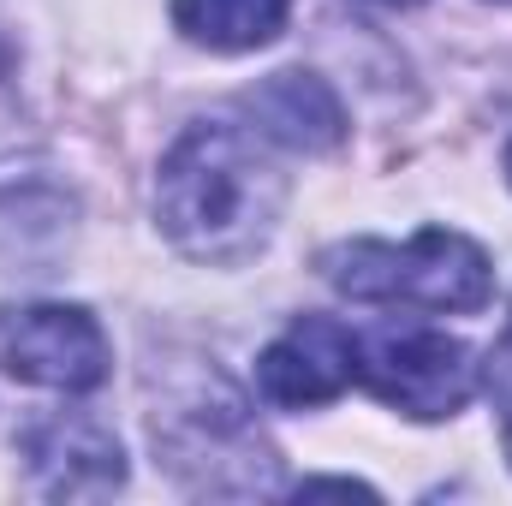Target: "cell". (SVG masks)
I'll use <instances>...</instances> for the list:
<instances>
[{
	"instance_id": "cell-1",
	"label": "cell",
	"mask_w": 512,
	"mask_h": 506,
	"mask_svg": "<svg viewBox=\"0 0 512 506\" xmlns=\"http://www.w3.org/2000/svg\"><path fill=\"white\" fill-rule=\"evenodd\" d=\"M286 203V179L262 149L256 126H203L179 131L155 173V221L197 262H251Z\"/></svg>"
},
{
	"instance_id": "cell-2",
	"label": "cell",
	"mask_w": 512,
	"mask_h": 506,
	"mask_svg": "<svg viewBox=\"0 0 512 506\" xmlns=\"http://www.w3.org/2000/svg\"><path fill=\"white\" fill-rule=\"evenodd\" d=\"M149 435L167 471L197 495H268L274 489V447L262 441L245 393L227 387V376L215 370L197 376L191 387H173Z\"/></svg>"
},
{
	"instance_id": "cell-3",
	"label": "cell",
	"mask_w": 512,
	"mask_h": 506,
	"mask_svg": "<svg viewBox=\"0 0 512 506\" xmlns=\"http://www.w3.org/2000/svg\"><path fill=\"white\" fill-rule=\"evenodd\" d=\"M322 274L334 292L358 304H423V310H483L495 292V268L483 245L465 233L429 227L411 245H382V239H352L322 251Z\"/></svg>"
},
{
	"instance_id": "cell-4",
	"label": "cell",
	"mask_w": 512,
	"mask_h": 506,
	"mask_svg": "<svg viewBox=\"0 0 512 506\" xmlns=\"http://www.w3.org/2000/svg\"><path fill=\"white\" fill-rule=\"evenodd\" d=\"M358 381L376 399H387L393 411H405L417 423H441L471 399L477 364L459 340L429 334V328H405V334L358 340Z\"/></svg>"
},
{
	"instance_id": "cell-5",
	"label": "cell",
	"mask_w": 512,
	"mask_h": 506,
	"mask_svg": "<svg viewBox=\"0 0 512 506\" xmlns=\"http://www.w3.org/2000/svg\"><path fill=\"white\" fill-rule=\"evenodd\" d=\"M0 364L30 387L90 393L108 376V334L78 304H30L0 316Z\"/></svg>"
},
{
	"instance_id": "cell-6",
	"label": "cell",
	"mask_w": 512,
	"mask_h": 506,
	"mask_svg": "<svg viewBox=\"0 0 512 506\" xmlns=\"http://www.w3.org/2000/svg\"><path fill=\"white\" fill-rule=\"evenodd\" d=\"M18 447H24L30 483L54 501H102L126 483V453L114 429L96 423L90 411H48L18 435Z\"/></svg>"
},
{
	"instance_id": "cell-7",
	"label": "cell",
	"mask_w": 512,
	"mask_h": 506,
	"mask_svg": "<svg viewBox=\"0 0 512 506\" xmlns=\"http://www.w3.org/2000/svg\"><path fill=\"white\" fill-rule=\"evenodd\" d=\"M358 376V334L340 328L334 316H298L262 358H256V387L268 405L310 411L340 399Z\"/></svg>"
},
{
	"instance_id": "cell-8",
	"label": "cell",
	"mask_w": 512,
	"mask_h": 506,
	"mask_svg": "<svg viewBox=\"0 0 512 506\" xmlns=\"http://www.w3.org/2000/svg\"><path fill=\"white\" fill-rule=\"evenodd\" d=\"M245 114L256 120L262 137L286 143V149H334L346 137V114L340 96L316 78V72H274L245 96Z\"/></svg>"
},
{
	"instance_id": "cell-9",
	"label": "cell",
	"mask_w": 512,
	"mask_h": 506,
	"mask_svg": "<svg viewBox=\"0 0 512 506\" xmlns=\"http://www.w3.org/2000/svg\"><path fill=\"white\" fill-rule=\"evenodd\" d=\"M286 12L292 0H173V24L215 54H245L274 42Z\"/></svg>"
},
{
	"instance_id": "cell-10",
	"label": "cell",
	"mask_w": 512,
	"mask_h": 506,
	"mask_svg": "<svg viewBox=\"0 0 512 506\" xmlns=\"http://www.w3.org/2000/svg\"><path fill=\"white\" fill-rule=\"evenodd\" d=\"M24 143V96H18V54L12 42L0 36V161L18 155Z\"/></svg>"
},
{
	"instance_id": "cell-11",
	"label": "cell",
	"mask_w": 512,
	"mask_h": 506,
	"mask_svg": "<svg viewBox=\"0 0 512 506\" xmlns=\"http://www.w3.org/2000/svg\"><path fill=\"white\" fill-rule=\"evenodd\" d=\"M483 387L495 399V411L512 423V322L501 328V340L489 346V364H483Z\"/></svg>"
},
{
	"instance_id": "cell-12",
	"label": "cell",
	"mask_w": 512,
	"mask_h": 506,
	"mask_svg": "<svg viewBox=\"0 0 512 506\" xmlns=\"http://www.w3.org/2000/svg\"><path fill=\"white\" fill-rule=\"evenodd\" d=\"M298 495H358V501H376L370 483H352V477H304Z\"/></svg>"
},
{
	"instance_id": "cell-13",
	"label": "cell",
	"mask_w": 512,
	"mask_h": 506,
	"mask_svg": "<svg viewBox=\"0 0 512 506\" xmlns=\"http://www.w3.org/2000/svg\"><path fill=\"white\" fill-rule=\"evenodd\" d=\"M507 459H512V423H507Z\"/></svg>"
},
{
	"instance_id": "cell-14",
	"label": "cell",
	"mask_w": 512,
	"mask_h": 506,
	"mask_svg": "<svg viewBox=\"0 0 512 506\" xmlns=\"http://www.w3.org/2000/svg\"><path fill=\"white\" fill-rule=\"evenodd\" d=\"M382 6H411V0H382Z\"/></svg>"
},
{
	"instance_id": "cell-15",
	"label": "cell",
	"mask_w": 512,
	"mask_h": 506,
	"mask_svg": "<svg viewBox=\"0 0 512 506\" xmlns=\"http://www.w3.org/2000/svg\"><path fill=\"white\" fill-rule=\"evenodd\" d=\"M507 179H512V149H507Z\"/></svg>"
}]
</instances>
